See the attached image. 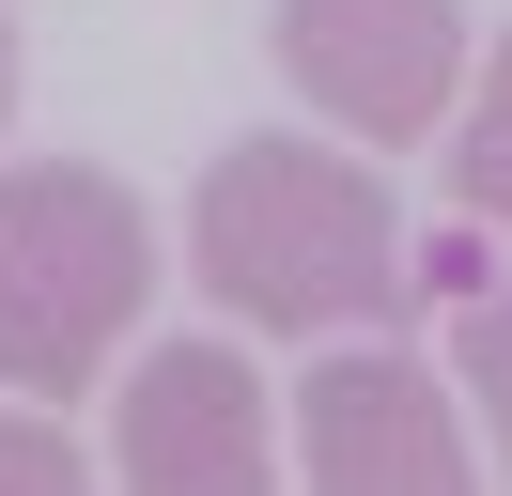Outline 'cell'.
<instances>
[{
    "label": "cell",
    "mask_w": 512,
    "mask_h": 496,
    "mask_svg": "<svg viewBox=\"0 0 512 496\" xmlns=\"http://www.w3.org/2000/svg\"><path fill=\"white\" fill-rule=\"evenodd\" d=\"M450 357H466V388H481V419H497V481H512V295H481L466 326H450Z\"/></svg>",
    "instance_id": "7"
},
{
    "label": "cell",
    "mask_w": 512,
    "mask_h": 496,
    "mask_svg": "<svg viewBox=\"0 0 512 496\" xmlns=\"http://www.w3.org/2000/svg\"><path fill=\"white\" fill-rule=\"evenodd\" d=\"M0 496H94L78 434H63V419H0Z\"/></svg>",
    "instance_id": "8"
},
{
    "label": "cell",
    "mask_w": 512,
    "mask_h": 496,
    "mask_svg": "<svg viewBox=\"0 0 512 496\" xmlns=\"http://www.w3.org/2000/svg\"><path fill=\"white\" fill-rule=\"evenodd\" d=\"M280 78L357 140H435L466 93V16L450 0H280Z\"/></svg>",
    "instance_id": "3"
},
{
    "label": "cell",
    "mask_w": 512,
    "mask_h": 496,
    "mask_svg": "<svg viewBox=\"0 0 512 496\" xmlns=\"http://www.w3.org/2000/svg\"><path fill=\"white\" fill-rule=\"evenodd\" d=\"M156 295V233L94 155L0 171V388H94Z\"/></svg>",
    "instance_id": "2"
},
{
    "label": "cell",
    "mask_w": 512,
    "mask_h": 496,
    "mask_svg": "<svg viewBox=\"0 0 512 496\" xmlns=\"http://www.w3.org/2000/svg\"><path fill=\"white\" fill-rule=\"evenodd\" d=\"M0 109H16V31H0Z\"/></svg>",
    "instance_id": "9"
},
{
    "label": "cell",
    "mask_w": 512,
    "mask_h": 496,
    "mask_svg": "<svg viewBox=\"0 0 512 496\" xmlns=\"http://www.w3.org/2000/svg\"><path fill=\"white\" fill-rule=\"evenodd\" d=\"M125 496H280L264 388L233 341H156L125 372Z\"/></svg>",
    "instance_id": "5"
},
{
    "label": "cell",
    "mask_w": 512,
    "mask_h": 496,
    "mask_svg": "<svg viewBox=\"0 0 512 496\" xmlns=\"http://www.w3.org/2000/svg\"><path fill=\"white\" fill-rule=\"evenodd\" d=\"M295 450H311V496H481L466 434H450V388L419 357H326L295 372Z\"/></svg>",
    "instance_id": "4"
},
{
    "label": "cell",
    "mask_w": 512,
    "mask_h": 496,
    "mask_svg": "<svg viewBox=\"0 0 512 496\" xmlns=\"http://www.w3.org/2000/svg\"><path fill=\"white\" fill-rule=\"evenodd\" d=\"M450 186H466V217H497V233H512V31H497V78H481L466 140H450Z\"/></svg>",
    "instance_id": "6"
},
{
    "label": "cell",
    "mask_w": 512,
    "mask_h": 496,
    "mask_svg": "<svg viewBox=\"0 0 512 496\" xmlns=\"http://www.w3.org/2000/svg\"><path fill=\"white\" fill-rule=\"evenodd\" d=\"M187 264L233 326H342L388 295L404 233H388V186L342 140H233L187 202Z\"/></svg>",
    "instance_id": "1"
}]
</instances>
